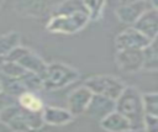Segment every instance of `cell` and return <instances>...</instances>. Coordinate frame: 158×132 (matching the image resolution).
<instances>
[{
  "label": "cell",
  "instance_id": "1",
  "mask_svg": "<svg viewBox=\"0 0 158 132\" xmlns=\"http://www.w3.org/2000/svg\"><path fill=\"white\" fill-rule=\"evenodd\" d=\"M0 122L14 132H30L42 130L44 126L42 112H31L21 107L17 101L5 106L0 112Z\"/></svg>",
  "mask_w": 158,
  "mask_h": 132
},
{
  "label": "cell",
  "instance_id": "2",
  "mask_svg": "<svg viewBox=\"0 0 158 132\" xmlns=\"http://www.w3.org/2000/svg\"><path fill=\"white\" fill-rule=\"evenodd\" d=\"M115 111L126 117L133 131L143 128V120L146 116L143 105V94L132 85H127L122 94L115 101Z\"/></svg>",
  "mask_w": 158,
  "mask_h": 132
},
{
  "label": "cell",
  "instance_id": "3",
  "mask_svg": "<svg viewBox=\"0 0 158 132\" xmlns=\"http://www.w3.org/2000/svg\"><path fill=\"white\" fill-rule=\"evenodd\" d=\"M80 76V73L77 68L62 63V62H52L47 63V67L41 75L43 90H59L63 89L74 81H77Z\"/></svg>",
  "mask_w": 158,
  "mask_h": 132
},
{
  "label": "cell",
  "instance_id": "4",
  "mask_svg": "<svg viewBox=\"0 0 158 132\" xmlns=\"http://www.w3.org/2000/svg\"><path fill=\"white\" fill-rule=\"evenodd\" d=\"M90 21L86 9L77 10L68 14L52 15L49 16L46 30L51 33H60V35H73L81 31L88 22Z\"/></svg>",
  "mask_w": 158,
  "mask_h": 132
},
{
  "label": "cell",
  "instance_id": "5",
  "mask_svg": "<svg viewBox=\"0 0 158 132\" xmlns=\"http://www.w3.org/2000/svg\"><path fill=\"white\" fill-rule=\"evenodd\" d=\"M84 86H86L94 95H100L116 101L127 85L118 76L100 74L88 78L84 81Z\"/></svg>",
  "mask_w": 158,
  "mask_h": 132
},
{
  "label": "cell",
  "instance_id": "6",
  "mask_svg": "<svg viewBox=\"0 0 158 132\" xmlns=\"http://www.w3.org/2000/svg\"><path fill=\"white\" fill-rule=\"evenodd\" d=\"M4 60H11L15 62L17 64H20L26 72L37 74V75H42L47 63L44 62V59L38 56L36 52H33L31 48L28 47H23V46H19L16 47Z\"/></svg>",
  "mask_w": 158,
  "mask_h": 132
},
{
  "label": "cell",
  "instance_id": "7",
  "mask_svg": "<svg viewBox=\"0 0 158 132\" xmlns=\"http://www.w3.org/2000/svg\"><path fill=\"white\" fill-rule=\"evenodd\" d=\"M115 63L123 73H137L144 69V52L138 49L116 51Z\"/></svg>",
  "mask_w": 158,
  "mask_h": 132
},
{
  "label": "cell",
  "instance_id": "8",
  "mask_svg": "<svg viewBox=\"0 0 158 132\" xmlns=\"http://www.w3.org/2000/svg\"><path fill=\"white\" fill-rule=\"evenodd\" d=\"M149 39L146 38L141 32H138L135 27H127L123 31H121L116 38H115V48L116 51H123V49H138L144 51L148 44Z\"/></svg>",
  "mask_w": 158,
  "mask_h": 132
},
{
  "label": "cell",
  "instance_id": "9",
  "mask_svg": "<svg viewBox=\"0 0 158 132\" xmlns=\"http://www.w3.org/2000/svg\"><path fill=\"white\" fill-rule=\"evenodd\" d=\"M149 7H151V1H141V0L130 1L117 6L115 14L121 22L133 26L136 21L143 15V12L147 11Z\"/></svg>",
  "mask_w": 158,
  "mask_h": 132
},
{
  "label": "cell",
  "instance_id": "10",
  "mask_svg": "<svg viewBox=\"0 0 158 132\" xmlns=\"http://www.w3.org/2000/svg\"><path fill=\"white\" fill-rule=\"evenodd\" d=\"M93 97V93L86 86H79L70 91V94L67 97V110L75 116H80L85 112L90 100Z\"/></svg>",
  "mask_w": 158,
  "mask_h": 132
},
{
  "label": "cell",
  "instance_id": "11",
  "mask_svg": "<svg viewBox=\"0 0 158 132\" xmlns=\"http://www.w3.org/2000/svg\"><path fill=\"white\" fill-rule=\"evenodd\" d=\"M114 111H115V101L114 100L93 94V97H91L84 113L86 116H89L90 118L101 122L106 116H109Z\"/></svg>",
  "mask_w": 158,
  "mask_h": 132
},
{
  "label": "cell",
  "instance_id": "12",
  "mask_svg": "<svg viewBox=\"0 0 158 132\" xmlns=\"http://www.w3.org/2000/svg\"><path fill=\"white\" fill-rule=\"evenodd\" d=\"M132 27H135L149 41L154 39L158 36V10L152 7L151 5V7L143 12V15L136 21Z\"/></svg>",
  "mask_w": 158,
  "mask_h": 132
},
{
  "label": "cell",
  "instance_id": "13",
  "mask_svg": "<svg viewBox=\"0 0 158 132\" xmlns=\"http://www.w3.org/2000/svg\"><path fill=\"white\" fill-rule=\"evenodd\" d=\"M15 11L26 17H43L52 11L51 4L47 1H17L14 4Z\"/></svg>",
  "mask_w": 158,
  "mask_h": 132
},
{
  "label": "cell",
  "instance_id": "14",
  "mask_svg": "<svg viewBox=\"0 0 158 132\" xmlns=\"http://www.w3.org/2000/svg\"><path fill=\"white\" fill-rule=\"evenodd\" d=\"M42 118L44 125L49 126H64L73 121V115L64 107L44 106L42 110Z\"/></svg>",
  "mask_w": 158,
  "mask_h": 132
},
{
  "label": "cell",
  "instance_id": "15",
  "mask_svg": "<svg viewBox=\"0 0 158 132\" xmlns=\"http://www.w3.org/2000/svg\"><path fill=\"white\" fill-rule=\"evenodd\" d=\"M100 126L102 130H105L107 132H131V131H133L130 121L126 117H123L121 113H118L117 111H114L109 116H106L100 122Z\"/></svg>",
  "mask_w": 158,
  "mask_h": 132
},
{
  "label": "cell",
  "instance_id": "16",
  "mask_svg": "<svg viewBox=\"0 0 158 132\" xmlns=\"http://www.w3.org/2000/svg\"><path fill=\"white\" fill-rule=\"evenodd\" d=\"M21 35L17 31H10L0 36V59H5L16 47L20 46Z\"/></svg>",
  "mask_w": 158,
  "mask_h": 132
},
{
  "label": "cell",
  "instance_id": "17",
  "mask_svg": "<svg viewBox=\"0 0 158 132\" xmlns=\"http://www.w3.org/2000/svg\"><path fill=\"white\" fill-rule=\"evenodd\" d=\"M17 104L31 112H42L44 107L42 99L37 95V93H32V91H26L22 95H20L17 97Z\"/></svg>",
  "mask_w": 158,
  "mask_h": 132
},
{
  "label": "cell",
  "instance_id": "18",
  "mask_svg": "<svg viewBox=\"0 0 158 132\" xmlns=\"http://www.w3.org/2000/svg\"><path fill=\"white\" fill-rule=\"evenodd\" d=\"M144 52V69L158 70V36L152 39Z\"/></svg>",
  "mask_w": 158,
  "mask_h": 132
},
{
  "label": "cell",
  "instance_id": "19",
  "mask_svg": "<svg viewBox=\"0 0 158 132\" xmlns=\"http://www.w3.org/2000/svg\"><path fill=\"white\" fill-rule=\"evenodd\" d=\"M0 69L5 78H14V79H19L27 73L20 64L11 60H2Z\"/></svg>",
  "mask_w": 158,
  "mask_h": 132
},
{
  "label": "cell",
  "instance_id": "20",
  "mask_svg": "<svg viewBox=\"0 0 158 132\" xmlns=\"http://www.w3.org/2000/svg\"><path fill=\"white\" fill-rule=\"evenodd\" d=\"M84 5H85V9L88 11V15H89V19L90 21H99L102 15H104V9H105V5L106 2L105 1H84Z\"/></svg>",
  "mask_w": 158,
  "mask_h": 132
},
{
  "label": "cell",
  "instance_id": "21",
  "mask_svg": "<svg viewBox=\"0 0 158 132\" xmlns=\"http://www.w3.org/2000/svg\"><path fill=\"white\" fill-rule=\"evenodd\" d=\"M143 105H144L146 115H152L158 117V93L143 94Z\"/></svg>",
  "mask_w": 158,
  "mask_h": 132
},
{
  "label": "cell",
  "instance_id": "22",
  "mask_svg": "<svg viewBox=\"0 0 158 132\" xmlns=\"http://www.w3.org/2000/svg\"><path fill=\"white\" fill-rule=\"evenodd\" d=\"M144 132H158V117L152 115H146L143 120V128Z\"/></svg>",
  "mask_w": 158,
  "mask_h": 132
},
{
  "label": "cell",
  "instance_id": "23",
  "mask_svg": "<svg viewBox=\"0 0 158 132\" xmlns=\"http://www.w3.org/2000/svg\"><path fill=\"white\" fill-rule=\"evenodd\" d=\"M7 95L2 91L1 94H0V112H1V110L5 107V106H7V105H10V104H12V102H15V101H6V97Z\"/></svg>",
  "mask_w": 158,
  "mask_h": 132
},
{
  "label": "cell",
  "instance_id": "24",
  "mask_svg": "<svg viewBox=\"0 0 158 132\" xmlns=\"http://www.w3.org/2000/svg\"><path fill=\"white\" fill-rule=\"evenodd\" d=\"M2 93V83H1V79H0V94Z\"/></svg>",
  "mask_w": 158,
  "mask_h": 132
}]
</instances>
